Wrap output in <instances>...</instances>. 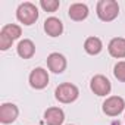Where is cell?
I'll list each match as a JSON object with an SVG mask.
<instances>
[{
	"label": "cell",
	"mask_w": 125,
	"mask_h": 125,
	"mask_svg": "<svg viewBox=\"0 0 125 125\" xmlns=\"http://www.w3.org/2000/svg\"><path fill=\"white\" fill-rule=\"evenodd\" d=\"M78 97V88L74 84L65 83L56 88V99L62 103H71Z\"/></svg>",
	"instance_id": "obj_3"
},
{
	"label": "cell",
	"mask_w": 125,
	"mask_h": 125,
	"mask_svg": "<svg viewBox=\"0 0 125 125\" xmlns=\"http://www.w3.org/2000/svg\"><path fill=\"white\" fill-rule=\"evenodd\" d=\"M65 119L63 110L59 107H50L44 113V121L47 125H62Z\"/></svg>",
	"instance_id": "obj_9"
},
{
	"label": "cell",
	"mask_w": 125,
	"mask_h": 125,
	"mask_svg": "<svg viewBox=\"0 0 125 125\" xmlns=\"http://www.w3.org/2000/svg\"><path fill=\"white\" fill-rule=\"evenodd\" d=\"M49 83V75L43 68H35L30 75V84L34 88H44Z\"/></svg>",
	"instance_id": "obj_6"
},
{
	"label": "cell",
	"mask_w": 125,
	"mask_h": 125,
	"mask_svg": "<svg viewBox=\"0 0 125 125\" xmlns=\"http://www.w3.org/2000/svg\"><path fill=\"white\" fill-rule=\"evenodd\" d=\"M12 38L10 37H8L5 32H0V49L2 50H8L10 46H12Z\"/></svg>",
	"instance_id": "obj_18"
},
{
	"label": "cell",
	"mask_w": 125,
	"mask_h": 125,
	"mask_svg": "<svg viewBox=\"0 0 125 125\" xmlns=\"http://www.w3.org/2000/svg\"><path fill=\"white\" fill-rule=\"evenodd\" d=\"M35 52V46L31 40H22L19 44H18V54L24 59H28L34 54Z\"/></svg>",
	"instance_id": "obj_13"
},
{
	"label": "cell",
	"mask_w": 125,
	"mask_h": 125,
	"mask_svg": "<svg viewBox=\"0 0 125 125\" xmlns=\"http://www.w3.org/2000/svg\"><path fill=\"white\" fill-rule=\"evenodd\" d=\"M113 74H115V77L119 81H124L125 83V62H118V63L115 65Z\"/></svg>",
	"instance_id": "obj_17"
},
{
	"label": "cell",
	"mask_w": 125,
	"mask_h": 125,
	"mask_svg": "<svg viewBox=\"0 0 125 125\" xmlns=\"http://www.w3.org/2000/svg\"><path fill=\"white\" fill-rule=\"evenodd\" d=\"M88 15V8L83 3H75L69 8V16L74 21H83Z\"/></svg>",
	"instance_id": "obj_12"
},
{
	"label": "cell",
	"mask_w": 125,
	"mask_h": 125,
	"mask_svg": "<svg viewBox=\"0 0 125 125\" xmlns=\"http://www.w3.org/2000/svg\"><path fill=\"white\" fill-rule=\"evenodd\" d=\"M40 5H41V8L46 12H54L59 8V2H57V0H41Z\"/></svg>",
	"instance_id": "obj_16"
},
{
	"label": "cell",
	"mask_w": 125,
	"mask_h": 125,
	"mask_svg": "<svg viewBox=\"0 0 125 125\" xmlns=\"http://www.w3.org/2000/svg\"><path fill=\"white\" fill-rule=\"evenodd\" d=\"M44 30H46V32L49 34V35H52V37H57V35H60L62 34V31H63V25H62V22L57 19V18H49V19H46V22H44Z\"/></svg>",
	"instance_id": "obj_10"
},
{
	"label": "cell",
	"mask_w": 125,
	"mask_h": 125,
	"mask_svg": "<svg viewBox=\"0 0 125 125\" xmlns=\"http://www.w3.org/2000/svg\"><path fill=\"white\" fill-rule=\"evenodd\" d=\"M18 118V107L12 103H5L0 107V121L3 124H10Z\"/></svg>",
	"instance_id": "obj_8"
},
{
	"label": "cell",
	"mask_w": 125,
	"mask_h": 125,
	"mask_svg": "<svg viewBox=\"0 0 125 125\" xmlns=\"http://www.w3.org/2000/svg\"><path fill=\"white\" fill-rule=\"evenodd\" d=\"M109 53L113 57H125V38H113L109 43Z\"/></svg>",
	"instance_id": "obj_11"
},
{
	"label": "cell",
	"mask_w": 125,
	"mask_h": 125,
	"mask_svg": "<svg viewBox=\"0 0 125 125\" xmlns=\"http://www.w3.org/2000/svg\"><path fill=\"white\" fill-rule=\"evenodd\" d=\"M2 32H5L8 37H10L12 40H16L21 35V27L15 25V24H8L2 28Z\"/></svg>",
	"instance_id": "obj_15"
},
{
	"label": "cell",
	"mask_w": 125,
	"mask_h": 125,
	"mask_svg": "<svg viewBox=\"0 0 125 125\" xmlns=\"http://www.w3.org/2000/svg\"><path fill=\"white\" fill-rule=\"evenodd\" d=\"M16 16H18V19L22 22V24H25V25H31V24H34L35 21H37V18H38V10H37V8L32 5V3H22L19 8H18V10H16Z\"/></svg>",
	"instance_id": "obj_2"
},
{
	"label": "cell",
	"mask_w": 125,
	"mask_h": 125,
	"mask_svg": "<svg viewBox=\"0 0 125 125\" xmlns=\"http://www.w3.org/2000/svg\"><path fill=\"white\" fill-rule=\"evenodd\" d=\"M91 90L97 94V96H106V94H109V91H110V81L106 78V77H103V75H96L93 80H91Z\"/></svg>",
	"instance_id": "obj_5"
},
{
	"label": "cell",
	"mask_w": 125,
	"mask_h": 125,
	"mask_svg": "<svg viewBox=\"0 0 125 125\" xmlns=\"http://www.w3.org/2000/svg\"><path fill=\"white\" fill-rule=\"evenodd\" d=\"M119 6L115 0H100L97 3V15L102 21H112L118 16Z\"/></svg>",
	"instance_id": "obj_1"
},
{
	"label": "cell",
	"mask_w": 125,
	"mask_h": 125,
	"mask_svg": "<svg viewBox=\"0 0 125 125\" xmlns=\"http://www.w3.org/2000/svg\"><path fill=\"white\" fill-rule=\"evenodd\" d=\"M124 107H125V102L122 97H118V96H112L103 103V112L109 116L119 115L124 110Z\"/></svg>",
	"instance_id": "obj_4"
},
{
	"label": "cell",
	"mask_w": 125,
	"mask_h": 125,
	"mask_svg": "<svg viewBox=\"0 0 125 125\" xmlns=\"http://www.w3.org/2000/svg\"><path fill=\"white\" fill-rule=\"evenodd\" d=\"M102 47H103L102 46V41L97 37H90L84 43V49H85V52L88 54H97V53H100Z\"/></svg>",
	"instance_id": "obj_14"
},
{
	"label": "cell",
	"mask_w": 125,
	"mask_h": 125,
	"mask_svg": "<svg viewBox=\"0 0 125 125\" xmlns=\"http://www.w3.org/2000/svg\"><path fill=\"white\" fill-rule=\"evenodd\" d=\"M47 65H49L50 71H53L54 74H60L66 68V59L59 53H52L47 57Z\"/></svg>",
	"instance_id": "obj_7"
}]
</instances>
